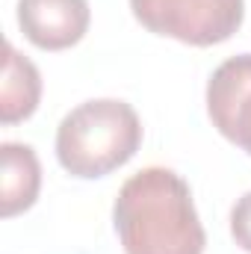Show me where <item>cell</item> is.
<instances>
[{"label": "cell", "instance_id": "obj_4", "mask_svg": "<svg viewBox=\"0 0 251 254\" xmlns=\"http://www.w3.org/2000/svg\"><path fill=\"white\" fill-rule=\"evenodd\" d=\"M207 113L216 130L251 157V54L231 57L210 74Z\"/></svg>", "mask_w": 251, "mask_h": 254}, {"label": "cell", "instance_id": "obj_3", "mask_svg": "<svg viewBox=\"0 0 251 254\" xmlns=\"http://www.w3.org/2000/svg\"><path fill=\"white\" fill-rule=\"evenodd\" d=\"M130 9L145 30L192 48L228 42L246 18V0H130Z\"/></svg>", "mask_w": 251, "mask_h": 254}, {"label": "cell", "instance_id": "obj_2", "mask_svg": "<svg viewBox=\"0 0 251 254\" xmlns=\"http://www.w3.org/2000/svg\"><path fill=\"white\" fill-rule=\"evenodd\" d=\"M142 145V122L119 98H95L74 107L57 127V160L68 175L95 181L125 163Z\"/></svg>", "mask_w": 251, "mask_h": 254}, {"label": "cell", "instance_id": "obj_6", "mask_svg": "<svg viewBox=\"0 0 251 254\" xmlns=\"http://www.w3.org/2000/svg\"><path fill=\"white\" fill-rule=\"evenodd\" d=\"M42 190V166L30 145L3 142L0 145V213L18 216L30 210Z\"/></svg>", "mask_w": 251, "mask_h": 254}, {"label": "cell", "instance_id": "obj_1", "mask_svg": "<svg viewBox=\"0 0 251 254\" xmlns=\"http://www.w3.org/2000/svg\"><path fill=\"white\" fill-rule=\"evenodd\" d=\"M113 222L125 254H204L207 246L189 184L163 166L127 178L113 204Z\"/></svg>", "mask_w": 251, "mask_h": 254}, {"label": "cell", "instance_id": "obj_5", "mask_svg": "<svg viewBox=\"0 0 251 254\" xmlns=\"http://www.w3.org/2000/svg\"><path fill=\"white\" fill-rule=\"evenodd\" d=\"M89 0H18V27L42 51H65L89 30Z\"/></svg>", "mask_w": 251, "mask_h": 254}, {"label": "cell", "instance_id": "obj_7", "mask_svg": "<svg viewBox=\"0 0 251 254\" xmlns=\"http://www.w3.org/2000/svg\"><path fill=\"white\" fill-rule=\"evenodd\" d=\"M42 101V74L12 42L3 48V80H0V122L15 125L36 113Z\"/></svg>", "mask_w": 251, "mask_h": 254}, {"label": "cell", "instance_id": "obj_8", "mask_svg": "<svg viewBox=\"0 0 251 254\" xmlns=\"http://www.w3.org/2000/svg\"><path fill=\"white\" fill-rule=\"evenodd\" d=\"M231 237L243 252L251 254V190L234 204L231 210Z\"/></svg>", "mask_w": 251, "mask_h": 254}]
</instances>
